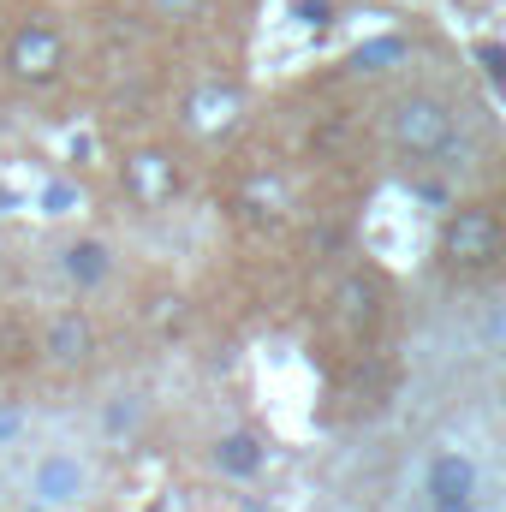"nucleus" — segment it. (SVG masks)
Masks as SVG:
<instances>
[{"instance_id": "nucleus-1", "label": "nucleus", "mask_w": 506, "mask_h": 512, "mask_svg": "<svg viewBox=\"0 0 506 512\" xmlns=\"http://www.w3.org/2000/svg\"><path fill=\"white\" fill-rule=\"evenodd\" d=\"M387 143L411 161H435L459 143V114L453 102H441L435 90H411L387 108Z\"/></svg>"}, {"instance_id": "nucleus-2", "label": "nucleus", "mask_w": 506, "mask_h": 512, "mask_svg": "<svg viewBox=\"0 0 506 512\" xmlns=\"http://www.w3.org/2000/svg\"><path fill=\"white\" fill-rule=\"evenodd\" d=\"M506 245V221L495 203H459L441 227V262L447 268H489Z\"/></svg>"}, {"instance_id": "nucleus-3", "label": "nucleus", "mask_w": 506, "mask_h": 512, "mask_svg": "<svg viewBox=\"0 0 506 512\" xmlns=\"http://www.w3.org/2000/svg\"><path fill=\"white\" fill-rule=\"evenodd\" d=\"M60 60H66V42H60V30L54 24H18L12 36H6V72L18 78V84H48L54 72H60Z\"/></svg>"}, {"instance_id": "nucleus-4", "label": "nucleus", "mask_w": 506, "mask_h": 512, "mask_svg": "<svg viewBox=\"0 0 506 512\" xmlns=\"http://www.w3.org/2000/svg\"><path fill=\"white\" fill-rule=\"evenodd\" d=\"M381 310H387V286H381L370 268L340 274V286H334V328H340V334H352V340L376 334Z\"/></svg>"}, {"instance_id": "nucleus-5", "label": "nucleus", "mask_w": 506, "mask_h": 512, "mask_svg": "<svg viewBox=\"0 0 506 512\" xmlns=\"http://www.w3.org/2000/svg\"><path fill=\"white\" fill-rule=\"evenodd\" d=\"M120 179H126V197L137 209H167L179 197V161L167 149H131Z\"/></svg>"}, {"instance_id": "nucleus-6", "label": "nucleus", "mask_w": 506, "mask_h": 512, "mask_svg": "<svg viewBox=\"0 0 506 512\" xmlns=\"http://www.w3.org/2000/svg\"><path fill=\"white\" fill-rule=\"evenodd\" d=\"M42 358H48L60 376H84L90 358H96V328H90V316H78V310L48 316V322H42Z\"/></svg>"}, {"instance_id": "nucleus-7", "label": "nucleus", "mask_w": 506, "mask_h": 512, "mask_svg": "<svg viewBox=\"0 0 506 512\" xmlns=\"http://www.w3.org/2000/svg\"><path fill=\"white\" fill-rule=\"evenodd\" d=\"M185 131L191 137H227V131L245 120V90H233V84H197L191 96H185Z\"/></svg>"}, {"instance_id": "nucleus-8", "label": "nucleus", "mask_w": 506, "mask_h": 512, "mask_svg": "<svg viewBox=\"0 0 506 512\" xmlns=\"http://www.w3.org/2000/svg\"><path fill=\"white\" fill-rule=\"evenodd\" d=\"M429 501H477V465L465 453L429 459Z\"/></svg>"}, {"instance_id": "nucleus-9", "label": "nucleus", "mask_w": 506, "mask_h": 512, "mask_svg": "<svg viewBox=\"0 0 506 512\" xmlns=\"http://www.w3.org/2000/svg\"><path fill=\"white\" fill-rule=\"evenodd\" d=\"M60 268H66V280H78V286H102V280L114 274V251H108L102 239H78V245H66Z\"/></svg>"}, {"instance_id": "nucleus-10", "label": "nucleus", "mask_w": 506, "mask_h": 512, "mask_svg": "<svg viewBox=\"0 0 506 512\" xmlns=\"http://www.w3.org/2000/svg\"><path fill=\"white\" fill-rule=\"evenodd\" d=\"M280 215V185L274 179H256L251 191L239 197V221H256V227H268Z\"/></svg>"}, {"instance_id": "nucleus-11", "label": "nucleus", "mask_w": 506, "mask_h": 512, "mask_svg": "<svg viewBox=\"0 0 506 512\" xmlns=\"http://www.w3.org/2000/svg\"><path fill=\"white\" fill-rule=\"evenodd\" d=\"M215 459H221V471H233V477H256V465H262V453H256L251 435H227Z\"/></svg>"}, {"instance_id": "nucleus-12", "label": "nucleus", "mask_w": 506, "mask_h": 512, "mask_svg": "<svg viewBox=\"0 0 506 512\" xmlns=\"http://www.w3.org/2000/svg\"><path fill=\"white\" fill-rule=\"evenodd\" d=\"M149 6H155V18H167V24H191V18H203L209 0H149Z\"/></svg>"}, {"instance_id": "nucleus-13", "label": "nucleus", "mask_w": 506, "mask_h": 512, "mask_svg": "<svg viewBox=\"0 0 506 512\" xmlns=\"http://www.w3.org/2000/svg\"><path fill=\"white\" fill-rule=\"evenodd\" d=\"M399 54H405V42H370L358 54V72H376V60H399Z\"/></svg>"}, {"instance_id": "nucleus-14", "label": "nucleus", "mask_w": 506, "mask_h": 512, "mask_svg": "<svg viewBox=\"0 0 506 512\" xmlns=\"http://www.w3.org/2000/svg\"><path fill=\"white\" fill-rule=\"evenodd\" d=\"M42 489H48V495H54V489H72V465H48V471H42Z\"/></svg>"}, {"instance_id": "nucleus-15", "label": "nucleus", "mask_w": 506, "mask_h": 512, "mask_svg": "<svg viewBox=\"0 0 506 512\" xmlns=\"http://www.w3.org/2000/svg\"><path fill=\"white\" fill-rule=\"evenodd\" d=\"M429 512H477V501H429Z\"/></svg>"}]
</instances>
